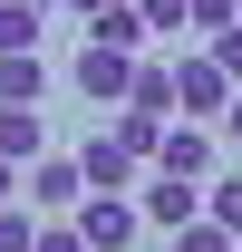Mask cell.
Masks as SVG:
<instances>
[{
  "label": "cell",
  "instance_id": "6da1fadb",
  "mask_svg": "<svg viewBox=\"0 0 242 252\" xmlns=\"http://www.w3.org/2000/svg\"><path fill=\"white\" fill-rule=\"evenodd\" d=\"M175 107H184L194 126H204V117H223V107H233V78H223L204 49H184V59H175Z\"/></svg>",
  "mask_w": 242,
  "mask_h": 252
},
{
  "label": "cell",
  "instance_id": "7a4b0ae2",
  "mask_svg": "<svg viewBox=\"0 0 242 252\" xmlns=\"http://www.w3.org/2000/svg\"><path fill=\"white\" fill-rule=\"evenodd\" d=\"M136 223H146V214H136L126 194H78V243H88V252H126Z\"/></svg>",
  "mask_w": 242,
  "mask_h": 252
},
{
  "label": "cell",
  "instance_id": "3957f363",
  "mask_svg": "<svg viewBox=\"0 0 242 252\" xmlns=\"http://www.w3.org/2000/svg\"><path fill=\"white\" fill-rule=\"evenodd\" d=\"M126 78H136V49H117V39H88L78 49V97H97V107H117Z\"/></svg>",
  "mask_w": 242,
  "mask_h": 252
},
{
  "label": "cell",
  "instance_id": "277c9868",
  "mask_svg": "<svg viewBox=\"0 0 242 252\" xmlns=\"http://www.w3.org/2000/svg\"><path fill=\"white\" fill-rule=\"evenodd\" d=\"M78 194H88V175H78V156H39L30 175H20V204H30V214H68Z\"/></svg>",
  "mask_w": 242,
  "mask_h": 252
},
{
  "label": "cell",
  "instance_id": "5b68a950",
  "mask_svg": "<svg viewBox=\"0 0 242 252\" xmlns=\"http://www.w3.org/2000/svg\"><path fill=\"white\" fill-rule=\"evenodd\" d=\"M155 175L213 185V126H165V136H155Z\"/></svg>",
  "mask_w": 242,
  "mask_h": 252
},
{
  "label": "cell",
  "instance_id": "8992f818",
  "mask_svg": "<svg viewBox=\"0 0 242 252\" xmlns=\"http://www.w3.org/2000/svg\"><path fill=\"white\" fill-rule=\"evenodd\" d=\"M136 214L175 233V223H194V214H204V185H184V175H146V194H136Z\"/></svg>",
  "mask_w": 242,
  "mask_h": 252
},
{
  "label": "cell",
  "instance_id": "52a82bcc",
  "mask_svg": "<svg viewBox=\"0 0 242 252\" xmlns=\"http://www.w3.org/2000/svg\"><path fill=\"white\" fill-rule=\"evenodd\" d=\"M78 175H88V194H126L136 185V156H126L117 136H88V146H78Z\"/></svg>",
  "mask_w": 242,
  "mask_h": 252
},
{
  "label": "cell",
  "instance_id": "ba28073f",
  "mask_svg": "<svg viewBox=\"0 0 242 252\" xmlns=\"http://www.w3.org/2000/svg\"><path fill=\"white\" fill-rule=\"evenodd\" d=\"M39 97H49L39 49H0V107H39Z\"/></svg>",
  "mask_w": 242,
  "mask_h": 252
},
{
  "label": "cell",
  "instance_id": "9c48e42d",
  "mask_svg": "<svg viewBox=\"0 0 242 252\" xmlns=\"http://www.w3.org/2000/svg\"><path fill=\"white\" fill-rule=\"evenodd\" d=\"M126 107L136 117H175V68H136L126 78Z\"/></svg>",
  "mask_w": 242,
  "mask_h": 252
},
{
  "label": "cell",
  "instance_id": "30bf717a",
  "mask_svg": "<svg viewBox=\"0 0 242 252\" xmlns=\"http://www.w3.org/2000/svg\"><path fill=\"white\" fill-rule=\"evenodd\" d=\"M0 156H10V165L39 156V107H0Z\"/></svg>",
  "mask_w": 242,
  "mask_h": 252
},
{
  "label": "cell",
  "instance_id": "8fae6325",
  "mask_svg": "<svg viewBox=\"0 0 242 252\" xmlns=\"http://www.w3.org/2000/svg\"><path fill=\"white\" fill-rule=\"evenodd\" d=\"M107 136H117V146H126L136 165H155V136H165V117H136V107H126V117L107 126Z\"/></svg>",
  "mask_w": 242,
  "mask_h": 252
},
{
  "label": "cell",
  "instance_id": "7c38bea8",
  "mask_svg": "<svg viewBox=\"0 0 242 252\" xmlns=\"http://www.w3.org/2000/svg\"><path fill=\"white\" fill-rule=\"evenodd\" d=\"M175 252H242V233H223L213 214H194V223H175Z\"/></svg>",
  "mask_w": 242,
  "mask_h": 252
},
{
  "label": "cell",
  "instance_id": "4fadbf2b",
  "mask_svg": "<svg viewBox=\"0 0 242 252\" xmlns=\"http://www.w3.org/2000/svg\"><path fill=\"white\" fill-rule=\"evenodd\" d=\"M88 39H117V49H146V20H136V10H117V0H107V10H97V20H88Z\"/></svg>",
  "mask_w": 242,
  "mask_h": 252
},
{
  "label": "cell",
  "instance_id": "5bb4252c",
  "mask_svg": "<svg viewBox=\"0 0 242 252\" xmlns=\"http://www.w3.org/2000/svg\"><path fill=\"white\" fill-rule=\"evenodd\" d=\"M204 214L223 223V233H242V175H213V185H204Z\"/></svg>",
  "mask_w": 242,
  "mask_h": 252
},
{
  "label": "cell",
  "instance_id": "9a60e30c",
  "mask_svg": "<svg viewBox=\"0 0 242 252\" xmlns=\"http://www.w3.org/2000/svg\"><path fill=\"white\" fill-rule=\"evenodd\" d=\"M0 49H39V10L30 0H0Z\"/></svg>",
  "mask_w": 242,
  "mask_h": 252
},
{
  "label": "cell",
  "instance_id": "2e32d148",
  "mask_svg": "<svg viewBox=\"0 0 242 252\" xmlns=\"http://www.w3.org/2000/svg\"><path fill=\"white\" fill-rule=\"evenodd\" d=\"M194 49H204V59H213V68L242 88V20H233V30H213V39H194Z\"/></svg>",
  "mask_w": 242,
  "mask_h": 252
},
{
  "label": "cell",
  "instance_id": "e0dca14e",
  "mask_svg": "<svg viewBox=\"0 0 242 252\" xmlns=\"http://www.w3.org/2000/svg\"><path fill=\"white\" fill-rule=\"evenodd\" d=\"M233 20H242L233 0H184V30H194V39H213V30H233Z\"/></svg>",
  "mask_w": 242,
  "mask_h": 252
},
{
  "label": "cell",
  "instance_id": "ac0fdd59",
  "mask_svg": "<svg viewBox=\"0 0 242 252\" xmlns=\"http://www.w3.org/2000/svg\"><path fill=\"white\" fill-rule=\"evenodd\" d=\"M136 20H146V39H184V0H136Z\"/></svg>",
  "mask_w": 242,
  "mask_h": 252
},
{
  "label": "cell",
  "instance_id": "d6986e66",
  "mask_svg": "<svg viewBox=\"0 0 242 252\" xmlns=\"http://www.w3.org/2000/svg\"><path fill=\"white\" fill-rule=\"evenodd\" d=\"M30 233H39L30 204H0V252H30Z\"/></svg>",
  "mask_w": 242,
  "mask_h": 252
},
{
  "label": "cell",
  "instance_id": "ffe728a7",
  "mask_svg": "<svg viewBox=\"0 0 242 252\" xmlns=\"http://www.w3.org/2000/svg\"><path fill=\"white\" fill-rule=\"evenodd\" d=\"M30 252H88V243H78V223H39V233H30Z\"/></svg>",
  "mask_w": 242,
  "mask_h": 252
},
{
  "label": "cell",
  "instance_id": "44dd1931",
  "mask_svg": "<svg viewBox=\"0 0 242 252\" xmlns=\"http://www.w3.org/2000/svg\"><path fill=\"white\" fill-rule=\"evenodd\" d=\"M0 204H20V165H10V156H0Z\"/></svg>",
  "mask_w": 242,
  "mask_h": 252
},
{
  "label": "cell",
  "instance_id": "7402d4cb",
  "mask_svg": "<svg viewBox=\"0 0 242 252\" xmlns=\"http://www.w3.org/2000/svg\"><path fill=\"white\" fill-rule=\"evenodd\" d=\"M223 136H233V146H242V88H233V107H223Z\"/></svg>",
  "mask_w": 242,
  "mask_h": 252
},
{
  "label": "cell",
  "instance_id": "603a6c76",
  "mask_svg": "<svg viewBox=\"0 0 242 252\" xmlns=\"http://www.w3.org/2000/svg\"><path fill=\"white\" fill-rule=\"evenodd\" d=\"M68 10H78V20H97V10H107V0H68Z\"/></svg>",
  "mask_w": 242,
  "mask_h": 252
},
{
  "label": "cell",
  "instance_id": "cb8c5ba5",
  "mask_svg": "<svg viewBox=\"0 0 242 252\" xmlns=\"http://www.w3.org/2000/svg\"><path fill=\"white\" fill-rule=\"evenodd\" d=\"M30 10H39V20H49V10H59V0H30Z\"/></svg>",
  "mask_w": 242,
  "mask_h": 252
},
{
  "label": "cell",
  "instance_id": "d4e9b609",
  "mask_svg": "<svg viewBox=\"0 0 242 252\" xmlns=\"http://www.w3.org/2000/svg\"><path fill=\"white\" fill-rule=\"evenodd\" d=\"M233 10H242V0H233Z\"/></svg>",
  "mask_w": 242,
  "mask_h": 252
}]
</instances>
